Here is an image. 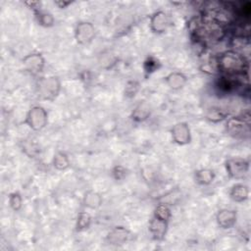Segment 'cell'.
<instances>
[{
	"mask_svg": "<svg viewBox=\"0 0 251 251\" xmlns=\"http://www.w3.org/2000/svg\"><path fill=\"white\" fill-rule=\"evenodd\" d=\"M126 169L123 166H116L112 170V176L117 180H122L126 176Z\"/></svg>",
	"mask_w": 251,
	"mask_h": 251,
	"instance_id": "484cf974",
	"label": "cell"
},
{
	"mask_svg": "<svg viewBox=\"0 0 251 251\" xmlns=\"http://www.w3.org/2000/svg\"><path fill=\"white\" fill-rule=\"evenodd\" d=\"M55 4L59 7V8H66L67 6H69L71 4L70 1H56Z\"/></svg>",
	"mask_w": 251,
	"mask_h": 251,
	"instance_id": "4316f807",
	"label": "cell"
},
{
	"mask_svg": "<svg viewBox=\"0 0 251 251\" xmlns=\"http://www.w3.org/2000/svg\"><path fill=\"white\" fill-rule=\"evenodd\" d=\"M160 67H161L160 62L154 57H148L144 62V71L148 75L156 72L157 70L160 69Z\"/></svg>",
	"mask_w": 251,
	"mask_h": 251,
	"instance_id": "603a6c76",
	"label": "cell"
},
{
	"mask_svg": "<svg viewBox=\"0 0 251 251\" xmlns=\"http://www.w3.org/2000/svg\"><path fill=\"white\" fill-rule=\"evenodd\" d=\"M34 14H35L36 21L40 25L45 26V27H49V26H52L54 25V18L50 13L40 9V10L35 11Z\"/></svg>",
	"mask_w": 251,
	"mask_h": 251,
	"instance_id": "ac0fdd59",
	"label": "cell"
},
{
	"mask_svg": "<svg viewBox=\"0 0 251 251\" xmlns=\"http://www.w3.org/2000/svg\"><path fill=\"white\" fill-rule=\"evenodd\" d=\"M91 216L90 214H88L87 212H79V214L77 215V219H76V230L81 231V230H85L87 229L90 225H91Z\"/></svg>",
	"mask_w": 251,
	"mask_h": 251,
	"instance_id": "44dd1931",
	"label": "cell"
},
{
	"mask_svg": "<svg viewBox=\"0 0 251 251\" xmlns=\"http://www.w3.org/2000/svg\"><path fill=\"white\" fill-rule=\"evenodd\" d=\"M138 88H139V84L137 81L135 80H130V81H127V83L126 84V87H125V94L126 96L131 98L135 95V93L138 91Z\"/></svg>",
	"mask_w": 251,
	"mask_h": 251,
	"instance_id": "d4e9b609",
	"label": "cell"
},
{
	"mask_svg": "<svg viewBox=\"0 0 251 251\" xmlns=\"http://www.w3.org/2000/svg\"><path fill=\"white\" fill-rule=\"evenodd\" d=\"M172 138L178 145H186L191 141L190 128L186 123H177L171 129Z\"/></svg>",
	"mask_w": 251,
	"mask_h": 251,
	"instance_id": "9c48e42d",
	"label": "cell"
},
{
	"mask_svg": "<svg viewBox=\"0 0 251 251\" xmlns=\"http://www.w3.org/2000/svg\"><path fill=\"white\" fill-rule=\"evenodd\" d=\"M95 36V27L89 22H79L75 29V38L78 44L90 43Z\"/></svg>",
	"mask_w": 251,
	"mask_h": 251,
	"instance_id": "8992f818",
	"label": "cell"
},
{
	"mask_svg": "<svg viewBox=\"0 0 251 251\" xmlns=\"http://www.w3.org/2000/svg\"><path fill=\"white\" fill-rule=\"evenodd\" d=\"M150 107L146 102H140L131 113V119L137 123L145 121L150 116Z\"/></svg>",
	"mask_w": 251,
	"mask_h": 251,
	"instance_id": "9a60e30c",
	"label": "cell"
},
{
	"mask_svg": "<svg viewBox=\"0 0 251 251\" xmlns=\"http://www.w3.org/2000/svg\"><path fill=\"white\" fill-rule=\"evenodd\" d=\"M217 58L218 71L225 75H244L248 72V61L246 57L235 50L229 49L221 53Z\"/></svg>",
	"mask_w": 251,
	"mask_h": 251,
	"instance_id": "6da1fadb",
	"label": "cell"
},
{
	"mask_svg": "<svg viewBox=\"0 0 251 251\" xmlns=\"http://www.w3.org/2000/svg\"><path fill=\"white\" fill-rule=\"evenodd\" d=\"M83 203L89 209H97L102 203V198L97 192L88 191L84 195Z\"/></svg>",
	"mask_w": 251,
	"mask_h": 251,
	"instance_id": "e0dca14e",
	"label": "cell"
},
{
	"mask_svg": "<svg viewBox=\"0 0 251 251\" xmlns=\"http://www.w3.org/2000/svg\"><path fill=\"white\" fill-rule=\"evenodd\" d=\"M131 234L128 229L124 226L114 227L107 235V241L112 245H122L129 240Z\"/></svg>",
	"mask_w": 251,
	"mask_h": 251,
	"instance_id": "7c38bea8",
	"label": "cell"
},
{
	"mask_svg": "<svg viewBox=\"0 0 251 251\" xmlns=\"http://www.w3.org/2000/svg\"><path fill=\"white\" fill-rule=\"evenodd\" d=\"M225 166L228 176L235 179L244 178L249 172V161L239 157L227 159Z\"/></svg>",
	"mask_w": 251,
	"mask_h": 251,
	"instance_id": "5b68a950",
	"label": "cell"
},
{
	"mask_svg": "<svg viewBox=\"0 0 251 251\" xmlns=\"http://www.w3.org/2000/svg\"><path fill=\"white\" fill-rule=\"evenodd\" d=\"M23 65L26 72L31 75H37L42 72L45 66V60L39 53H31L23 59Z\"/></svg>",
	"mask_w": 251,
	"mask_h": 251,
	"instance_id": "ba28073f",
	"label": "cell"
},
{
	"mask_svg": "<svg viewBox=\"0 0 251 251\" xmlns=\"http://www.w3.org/2000/svg\"><path fill=\"white\" fill-rule=\"evenodd\" d=\"M186 76L179 72H173L165 77L167 85L173 90H178L182 88L186 83Z\"/></svg>",
	"mask_w": 251,
	"mask_h": 251,
	"instance_id": "4fadbf2b",
	"label": "cell"
},
{
	"mask_svg": "<svg viewBox=\"0 0 251 251\" xmlns=\"http://www.w3.org/2000/svg\"><path fill=\"white\" fill-rule=\"evenodd\" d=\"M226 118V112L220 107H212L206 113V119L212 123H218Z\"/></svg>",
	"mask_w": 251,
	"mask_h": 251,
	"instance_id": "ffe728a7",
	"label": "cell"
},
{
	"mask_svg": "<svg viewBox=\"0 0 251 251\" xmlns=\"http://www.w3.org/2000/svg\"><path fill=\"white\" fill-rule=\"evenodd\" d=\"M171 24L170 16L164 11H157L150 18V28L155 33L166 32Z\"/></svg>",
	"mask_w": 251,
	"mask_h": 251,
	"instance_id": "52a82bcc",
	"label": "cell"
},
{
	"mask_svg": "<svg viewBox=\"0 0 251 251\" xmlns=\"http://www.w3.org/2000/svg\"><path fill=\"white\" fill-rule=\"evenodd\" d=\"M168 221L161 220L155 216L152 217L149 222V231L155 240L160 241L165 238L168 230Z\"/></svg>",
	"mask_w": 251,
	"mask_h": 251,
	"instance_id": "30bf717a",
	"label": "cell"
},
{
	"mask_svg": "<svg viewBox=\"0 0 251 251\" xmlns=\"http://www.w3.org/2000/svg\"><path fill=\"white\" fill-rule=\"evenodd\" d=\"M226 132L236 139H247L250 136V114L249 111L240 116L231 117L226 123Z\"/></svg>",
	"mask_w": 251,
	"mask_h": 251,
	"instance_id": "7a4b0ae2",
	"label": "cell"
},
{
	"mask_svg": "<svg viewBox=\"0 0 251 251\" xmlns=\"http://www.w3.org/2000/svg\"><path fill=\"white\" fill-rule=\"evenodd\" d=\"M48 122L47 111L41 106H33L26 114L25 124H26L32 130L38 131L45 127Z\"/></svg>",
	"mask_w": 251,
	"mask_h": 251,
	"instance_id": "277c9868",
	"label": "cell"
},
{
	"mask_svg": "<svg viewBox=\"0 0 251 251\" xmlns=\"http://www.w3.org/2000/svg\"><path fill=\"white\" fill-rule=\"evenodd\" d=\"M195 181L200 185H209L215 179V173L211 169H200L195 172Z\"/></svg>",
	"mask_w": 251,
	"mask_h": 251,
	"instance_id": "2e32d148",
	"label": "cell"
},
{
	"mask_svg": "<svg viewBox=\"0 0 251 251\" xmlns=\"http://www.w3.org/2000/svg\"><path fill=\"white\" fill-rule=\"evenodd\" d=\"M216 220L222 228H231L236 223L237 213L231 209H222L217 213Z\"/></svg>",
	"mask_w": 251,
	"mask_h": 251,
	"instance_id": "8fae6325",
	"label": "cell"
},
{
	"mask_svg": "<svg viewBox=\"0 0 251 251\" xmlns=\"http://www.w3.org/2000/svg\"><path fill=\"white\" fill-rule=\"evenodd\" d=\"M229 196L231 200H233L234 202H244L249 197V188L247 185L243 183H236L230 188Z\"/></svg>",
	"mask_w": 251,
	"mask_h": 251,
	"instance_id": "5bb4252c",
	"label": "cell"
},
{
	"mask_svg": "<svg viewBox=\"0 0 251 251\" xmlns=\"http://www.w3.org/2000/svg\"><path fill=\"white\" fill-rule=\"evenodd\" d=\"M53 166L59 171H64L70 167V160L66 153L57 152L53 158Z\"/></svg>",
	"mask_w": 251,
	"mask_h": 251,
	"instance_id": "d6986e66",
	"label": "cell"
},
{
	"mask_svg": "<svg viewBox=\"0 0 251 251\" xmlns=\"http://www.w3.org/2000/svg\"><path fill=\"white\" fill-rule=\"evenodd\" d=\"M22 203H23V198L21 196L20 193L18 192H13L10 194L9 196V204L11 206V208L14 211H19L22 207Z\"/></svg>",
	"mask_w": 251,
	"mask_h": 251,
	"instance_id": "cb8c5ba5",
	"label": "cell"
},
{
	"mask_svg": "<svg viewBox=\"0 0 251 251\" xmlns=\"http://www.w3.org/2000/svg\"><path fill=\"white\" fill-rule=\"evenodd\" d=\"M38 95L44 100L53 101L59 94L61 82L57 76L41 77L37 82Z\"/></svg>",
	"mask_w": 251,
	"mask_h": 251,
	"instance_id": "3957f363",
	"label": "cell"
},
{
	"mask_svg": "<svg viewBox=\"0 0 251 251\" xmlns=\"http://www.w3.org/2000/svg\"><path fill=\"white\" fill-rule=\"evenodd\" d=\"M155 217L161 219V220H164V221H170L171 219V216H172V213H171V209L169 208V206L165 203H161L159 204L155 210H154V215Z\"/></svg>",
	"mask_w": 251,
	"mask_h": 251,
	"instance_id": "7402d4cb",
	"label": "cell"
}]
</instances>
